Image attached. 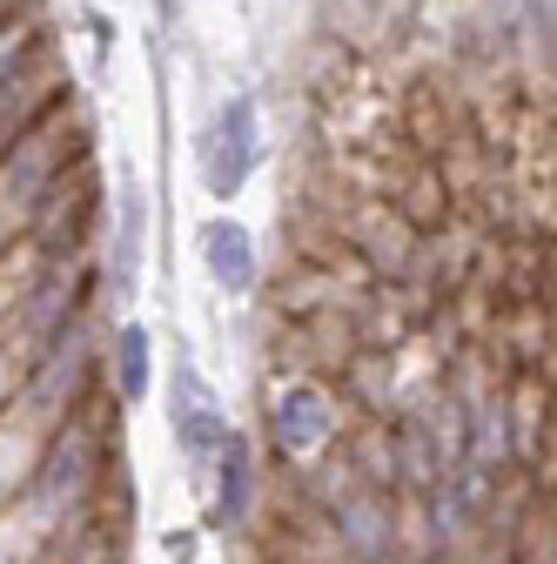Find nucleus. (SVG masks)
Masks as SVG:
<instances>
[{
  "label": "nucleus",
  "mask_w": 557,
  "mask_h": 564,
  "mask_svg": "<svg viewBox=\"0 0 557 564\" xmlns=\"http://www.w3.org/2000/svg\"><path fill=\"white\" fill-rule=\"evenodd\" d=\"M168 423H175V444H182L195 464H208V457H216V444L229 437V423H222V403H216V390H208V383L195 377V364H175Z\"/></svg>",
  "instance_id": "obj_2"
},
{
  "label": "nucleus",
  "mask_w": 557,
  "mask_h": 564,
  "mask_svg": "<svg viewBox=\"0 0 557 564\" xmlns=\"http://www.w3.org/2000/svg\"><path fill=\"white\" fill-rule=\"evenodd\" d=\"M201 269L216 275L229 296H249L255 290V242H249V229L229 223V216L201 223Z\"/></svg>",
  "instance_id": "obj_4"
},
{
  "label": "nucleus",
  "mask_w": 557,
  "mask_h": 564,
  "mask_svg": "<svg viewBox=\"0 0 557 564\" xmlns=\"http://www.w3.org/2000/svg\"><path fill=\"white\" fill-rule=\"evenodd\" d=\"M269 437L283 444L290 457H309L316 444H329V397L309 383H290L283 397L269 403Z\"/></svg>",
  "instance_id": "obj_3"
},
{
  "label": "nucleus",
  "mask_w": 557,
  "mask_h": 564,
  "mask_svg": "<svg viewBox=\"0 0 557 564\" xmlns=\"http://www.w3.org/2000/svg\"><path fill=\"white\" fill-rule=\"evenodd\" d=\"M114 390H121V403H142L149 397V329L142 323H128L114 336Z\"/></svg>",
  "instance_id": "obj_6"
},
{
  "label": "nucleus",
  "mask_w": 557,
  "mask_h": 564,
  "mask_svg": "<svg viewBox=\"0 0 557 564\" xmlns=\"http://www.w3.org/2000/svg\"><path fill=\"white\" fill-rule=\"evenodd\" d=\"M255 155H262L255 101L236 95V101L216 108V121H208V134H201V182H208V195H236V188L249 182Z\"/></svg>",
  "instance_id": "obj_1"
},
{
  "label": "nucleus",
  "mask_w": 557,
  "mask_h": 564,
  "mask_svg": "<svg viewBox=\"0 0 557 564\" xmlns=\"http://www.w3.org/2000/svg\"><path fill=\"white\" fill-rule=\"evenodd\" d=\"M216 457H222L216 524H242V511H249V451H242V437H222V444H216Z\"/></svg>",
  "instance_id": "obj_5"
},
{
  "label": "nucleus",
  "mask_w": 557,
  "mask_h": 564,
  "mask_svg": "<svg viewBox=\"0 0 557 564\" xmlns=\"http://www.w3.org/2000/svg\"><path fill=\"white\" fill-rule=\"evenodd\" d=\"M155 8H162V14H175V0H155Z\"/></svg>",
  "instance_id": "obj_7"
}]
</instances>
